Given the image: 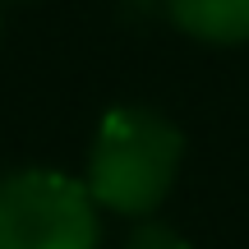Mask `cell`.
Wrapping results in <instances>:
<instances>
[{
  "instance_id": "6da1fadb",
  "label": "cell",
  "mask_w": 249,
  "mask_h": 249,
  "mask_svg": "<svg viewBox=\"0 0 249 249\" xmlns=\"http://www.w3.org/2000/svg\"><path fill=\"white\" fill-rule=\"evenodd\" d=\"M185 139L152 107H116L97 124L88 152V194L120 217H148L176 185Z\"/></svg>"
},
{
  "instance_id": "7a4b0ae2",
  "label": "cell",
  "mask_w": 249,
  "mask_h": 249,
  "mask_svg": "<svg viewBox=\"0 0 249 249\" xmlns=\"http://www.w3.org/2000/svg\"><path fill=\"white\" fill-rule=\"evenodd\" d=\"M97 198L65 171L0 176V249H97Z\"/></svg>"
},
{
  "instance_id": "3957f363",
  "label": "cell",
  "mask_w": 249,
  "mask_h": 249,
  "mask_svg": "<svg viewBox=\"0 0 249 249\" xmlns=\"http://www.w3.org/2000/svg\"><path fill=\"white\" fill-rule=\"evenodd\" d=\"M171 23L180 33L213 46L249 42V0H166Z\"/></svg>"
},
{
  "instance_id": "277c9868",
  "label": "cell",
  "mask_w": 249,
  "mask_h": 249,
  "mask_svg": "<svg viewBox=\"0 0 249 249\" xmlns=\"http://www.w3.org/2000/svg\"><path fill=\"white\" fill-rule=\"evenodd\" d=\"M124 249H189V245L180 240L166 222H139V226H134V235L124 240Z\"/></svg>"
}]
</instances>
